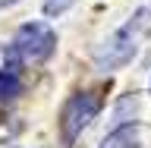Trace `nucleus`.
<instances>
[{
  "label": "nucleus",
  "mask_w": 151,
  "mask_h": 148,
  "mask_svg": "<svg viewBox=\"0 0 151 148\" xmlns=\"http://www.w3.org/2000/svg\"><path fill=\"white\" fill-rule=\"evenodd\" d=\"M148 9H142L139 16L132 19L129 25H123L120 32H113L107 41H101V44L91 51V57H94V66L98 69H120V66H126L135 57V51H139V35L148 28Z\"/></svg>",
  "instance_id": "1"
},
{
  "label": "nucleus",
  "mask_w": 151,
  "mask_h": 148,
  "mask_svg": "<svg viewBox=\"0 0 151 148\" xmlns=\"http://www.w3.org/2000/svg\"><path fill=\"white\" fill-rule=\"evenodd\" d=\"M57 44V35L44 22H25V25L16 32V41H13V54L19 57V63H41L50 57Z\"/></svg>",
  "instance_id": "2"
},
{
  "label": "nucleus",
  "mask_w": 151,
  "mask_h": 148,
  "mask_svg": "<svg viewBox=\"0 0 151 148\" xmlns=\"http://www.w3.org/2000/svg\"><path fill=\"white\" fill-rule=\"evenodd\" d=\"M98 113V98L94 95H73L63 107V117H60V126H63V139L76 142L82 136V129L94 120Z\"/></svg>",
  "instance_id": "3"
},
{
  "label": "nucleus",
  "mask_w": 151,
  "mask_h": 148,
  "mask_svg": "<svg viewBox=\"0 0 151 148\" xmlns=\"http://www.w3.org/2000/svg\"><path fill=\"white\" fill-rule=\"evenodd\" d=\"M101 148H139V139H135V129L132 126H120L116 132H110L104 139Z\"/></svg>",
  "instance_id": "4"
},
{
  "label": "nucleus",
  "mask_w": 151,
  "mask_h": 148,
  "mask_svg": "<svg viewBox=\"0 0 151 148\" xmlns=\"http://www.w3.org/2000/svg\"><path fill=\"white\" fill-rule=\"evenodd\" d=\"M19 92H22L19 73H9V69H3V73H0V101H13Z\"/></svg>",
  "instance_id": "5"
},
{
  "label": "nucleus",
  "mask_w": 151,
  "mask_h": 148,
  "mask_svg": "<svg viewBox=\"0 0 151 148\" xmlns=\"http://www.w3.org/2000/svg\"><path fill=\"white\" fill-rule=\"evenodd\" d=\"M76 0H44V16H60L73 6Z\"/></svg>",
  "instance_id": "6"
}]
</instances>
